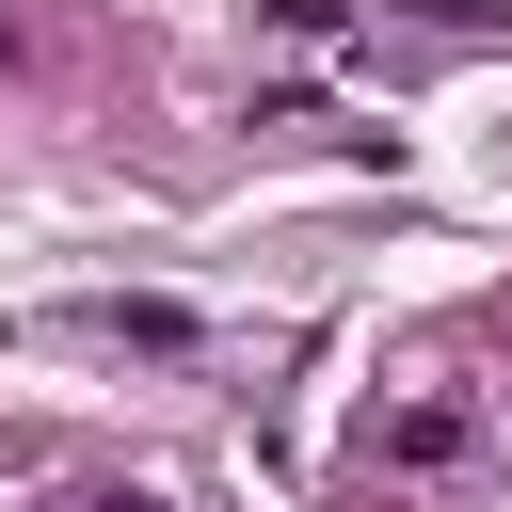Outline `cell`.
Returning a JSON list of instances; mask_svg holds the SVG:
<instances>
[{"instance_id": "obj_1", "label": "cell", "mask_w": 512, "mask_h": 512, "mask_svg": "<svg viewBox=\"0 0 512 512\" xmlns=\"http://www.w3.org/2000/svg\"><path fill=\"white\" fill-rule=\"evenodd\" d=\"M368 448H384L400 480H448V464H480V416H464V400H400Z\"/></svg>"}, {"instance_id": "obj_4", "label": "cell", "mask_w": 512, "mask_h": 512, "mask_svg": "<svg viewBox=\"0 0 512 512\" xmlns=\"http://www.w3.org/2000/svg\"><path fill=\"white\" fill-rule=\"evenodd\" d=\"M0 64H16V16H0Z\"/></svg>"}, {"instance_id": "obj_3", "label": "cell", "mask_w": 512, "mask_h": 512, "mask_svg": "<svg viewBox=\"0 0 512 512\" xmlns=\"http://www.w3.org/2000/svg\"><path fill=\"white\" fill-rule=\"evenodd\" d=\"M80 512H160V496H144V480H96V496H80Z\"/></svg>"}, {"instance_id": "obj_2", "label": "cell", "mask_w": 512, "mask_h": 512, "mask_svg": "<svg viewBox=\"0 0 512 512\" xmlns=\"http://www.w3.org/2000/svg\"><path fill=\"white\" fill-rule=\"evenodd\" d=\"M80 336H128V352H192V304H80Z\"/></svg>"}]
</instances>
